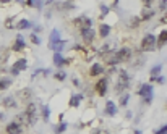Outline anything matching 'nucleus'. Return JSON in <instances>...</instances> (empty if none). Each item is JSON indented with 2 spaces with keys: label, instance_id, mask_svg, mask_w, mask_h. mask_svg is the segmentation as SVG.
<instances>
[{
  "label": "nucleus",
  "instance_id": "obj_1",
  "mask_svg": "<svg viewBox=\"0 0 167 134\" xmlns=\"http://www.w3.org/2000/svg\"><path fill=\"white\" fill-rule=\"evenodd\" d=\"M73 23V27L78 31H86V29H91V18H88L86 15H81L78 18H75V20L71 21Z\"/></svg>",
  "mask_w": 167,
  "mask_h": 134
},
{
  "label": "nucleus",
  "instance_id": "obj_2",
  "mask_svg": "<svg viewBox=\"0 0 167 134\" xmlns=\"http://www.w3.org/2000/svg\"><path fill=\"white\" fill-rule=\"evenodd\" d=\"M154 47H156V36H154V34H146V36L143 37V41H141V45H140L141 52L154 50Z\"/></svg>",
  "mask_w": 167,
  "mask_h": 134
},
{
  "label": "nucleus",
  "instance_id": "obj_3",
  "mask_svg": "<svg viewBox=\"0 0 167 134\" xmlns=\"http://www.w3.org/2000/svg\"><path fill=\"white\" fill-rule=\"evenodd\" d=\"M115 58H117V62L118 63H125V62H128L130 58H132V49L130 47H122L120 50H117L115 52Z\"/></svg>",
  "mask_w": 167,
  "mask_h": 134
},
{
  "label": "nucleus",
  "instance_id": "obj_4",
  "mask_svg": "<svg viewBox=\"0 0 167 134\" xmlns=\"http://www.w3.org/2000/svg\"><path fill=\"white\" fill-rule=\"evenodd\" d=\"M130 84V76L125 73V71H120V76H118V82H117V87H115V92H122L128 87Z\"/></svg>",
  "mask_w": 167,
  "mask_h": 134
},
{
  "label": "nucleus",
  "instance_id": "obj_5",
  "mask_svg": "<svg viewBox=\"0 0 167 134\" xmlns=\"http://www.w3.org/2000/svg\"><path fill=\"white\" fill-rule=\"evenodd\" d=\"M107 86H109L107 78H101V79L96 82V86H94V91H96V94L99 95V97H104V95L107 94Z\"/></svg>",
  "mask_w": 167,
  "mask_h": 134
},
{
  "label": "nucleus",
  "instance_id": "obj_6",
  "mask_svg": "<svg viewBox=\"0 0 167 134\" xmlns=\"http://www.w3.org/2000/svg\"><path fill=\"white\" fill-rule=\"evenodd\" d=\"M26 66H28V62H26V58H20V60H16L15 63H13V66H12V74L13 76H18L23 70H26Z\"/></svg>",
  "mask_w": 167,
  "mask_h": 134
},
{
  "label": "nucleus",
  "instance_id": "obj_7",
  "mask_svg": "<svg viewBox=\"0 0 167 134\" xmlns=\"http://www.w3.org/2000/svg\"><path fill=\"white\" fill-rule=\"evenodd\" d=\"M24 115H26L28 121H29V126H31V124H34V121H36V105H34L33 102H29V103H28V107H26V112H24Z\"/></svg>",
  "mask_w": 167,
  "mask_h": 134
},
{
  "label": "nucleus",
  "instance_id": "obj_8",
  "mask_svg": "<svg viewBox=\"0 0 167 134\" xmlns=\"http://www.w3.org/2000/svg\"><path fill=\"white\" fill-rule=\"evenodd\" d=\"M138 95L143 97V99L153 97V86L151 84H141L140 89H138Z\"/></svg>",
  "mask_w": 167,
  "mask_h": 134
},
{
  "label": "nucleus",
  "instance_id": "obj_9",
  "mask_svg": "<svg viewBox=\"0 0 167 134\" xmlns=\"http://www.w3.org/2000/svg\"><path fill=\"white\" fill-rule=\"evenodd\" d=\"M16 97L20 99L21 102H29V100L33 99V91H31L29 87H24V89H21V91L16 92Z\"/></svg>",
  "mask_w": 167,
  "mask_h": 134
},
{
  "label": "nucleus",
  "instance_id": "obj_10",
  "mask_svg": "<svg viewBox=\"0 0 167 134\" xmlns=\"http://www.w3.org/2000/svg\"><path fill=\"white\" fill-rule=\"evenodd\" d=\"M94 36L96 32L92 31V29H86V31H81V39L85 44H91L92 41H94Z\"/></svg>",
  "mask_w": 167,
  "mask_h": 134
},
{
  "label": "nucleus",
  "instance_id": "obj_11",
  "mask_svg": "<svg viewBox=\"0 0 167 134\" xmlns=\"http://www.w3.org/2000/svg\"><path fill=\"white\" fill-rule=\"evenodd\" d=\"M5 131H7V134H21V126L18 123H8V126L5 128Z\"/></svg>",
  "mask_w": 167,
  "mask_h": 134
},
{
  "label": "nucleus",
  "instance_id": "obj_12",
  "mask_svg": "<svg viewBox=\"0 0 167 134\" xmlns=\"http://www.w3.org/2000/svg\"><path fill=\"white\" fill-rule=\"evenodd\" d=\"M26 47V44H24V39H23V36H18L16 39H15V42H13V45H12V49L15 50V52H20V50H23Z\"/></svg>",
  "mask_w": 167,
  "mask_h": 134
},
{
  "label": "nucleus",
  "instance_id": "obj_13",
  "mask_svg": "<svg viewBox=\"0 0 167 134\" xmlns=\"http://www.w3.org/2000/svg\"><path fill=\"white\" fill-rule=\"evenodd\" d=\"M102 73H104V68H102L101 63H94L91 66V70H89V76H92V78H96V76L102 74Z\"/></svg>",
  "mask_w": 167,
  "mask_h": 134
},
{
  "label": "nucleus",
  "instance_id": "obj_14",
  "mask_svg": "<svg viewBox=\"0 0 167 134\" xmlns=\"http://www.w3.org/2000/svg\"><path fill=\"white\" fill-rule=\"evenodd\" d=\"M154 10H151V8H143V10H141V15L140 16H138V18H140V20L141 21H148V20H151V18L154 16Z\"/></svg>",
  "mask_w": 167,
  "mask_h": 134
},
{
  "label": "nucleus",
  "instance_id": "obj_15",
  "mask_svg": "<svg viewBox=\"0 0 167 134\" xmlns=\"http://www.w3.org/2000/svg\"><path fill=\"white\" fill-rule=\"evenodd\" d=\"M115 113H117V105H115L112 100H107V103H106V115H109V117H114Z\"/></svg>",
  "mask_w": 167,
  "mask_h": 134
},
{
  "label": "nucleus",
  "instance_id": "obj_16",
  "mask_svg": "<svg viewBox=\"0 0 167 134\" xmlns=\"http://www.w3.org/2000/svg\"><path fill=\"white\" fill-rule=\"evenodd\" d=\"M165 42H167V31L164 29V31L159 32V36H157V49H162V47L165 45Z\"/></svg>",
  "mask_w": 167,
  "mask_h": 134
},
{
  "label": "nucleus",
  "instance_id": "obj_17",
  "mask_svg": "<svg viewBox=\"0 0 167 134\" xmlns=\"http://www.w3.org/2000/svg\"><path fill=\"white\" fill-rule=\"evenodd\" d=\"M110 34V26L106 23H101L99 24V37H107Z\"/></svg>",
  "mask_w": 167,
  "mask_h": 134
},
{
  "label": "nucleus",
  "instance_id": "obj_18",
  "mask_svg": "<svg viewBox=\"0 0 167 134\" xmlns=\"http://www.w3.org/2000/svg\"><path fill=\"white\" fill-rule=\"evenodd\" d=\"M57 42H60V32H59V29H52V32H50V45L57 44Z\"/></svg>",
  "mask_w": 167,
  "mask_h": 134
},
{
  "label": "nucleus",
  "instance_id": "obj_19",
  "mask_svg": "<svg viewBox=\"0 0 167 134\" xmlns=\"http://www.w3.org/2000/svg\"><path fill=\"white\" fill-rule=\"evenodd\" d=\"M83 100V95L81 94H76V95H73V97L70 99V107H78V105H80V102Z\"/></svg>",
  "mask_w": 167,
  "mask_h": 134
},
{
  "label": "nucleus",
  "instance_id": "obj_20",
  "mask_svg": "<svg viewBox=\"0 0 167 134\" xmlns=\"http://www.w3.org/2000/svg\"><path fill=\"white\" fill-rule=\"evenodd\" d=\"M54 65H55V66L65 65V58L62 57V53H54Z\"/></svg>",
  "mask_w": 167,
  "mask_h": 134
},
{
  "label": "nucleus",
  "instance_id": "obj_21",
  "mask_svg": "<svg viewBox=\"0 0 167 134\" xmlns=\"http://www.w3.org/2000/svg\"><path fill=\"white\" fill-rule=\"evenodd\" d=\"M15 27H18V29H29L31 23L28 21V20H20V21H18V24H15Z\"/></svg>",
  "mask_w": 167,
  "mask_h": 134
},
{
  "label": "nucleus",
  "instance_id": "obj_22",
  "mask_svg": "<svg viewBox=\"0 0 167 134\" xmlns=\"http://www.w3.org/2000/svg\"><path fill=\"white\" fill-rule=\"evenodd\" d=\"M3 105H5V108H15L16 102L13 100V97H7V99H3Z\"/></svg>",
  "mask_w": 167,
  "mask_h": 134
},
{
  "label": "nucleus",
  "instance_id": "obj_23",
  "mask_svg": "<svg viewBox=\"0 0 167 134\" xmlns=\"http://www.w3.org/2000/svg\"><path fill=\"white\" fill-rule=\"evenodd\" d=\"M161 71H162V66L161 65H156L151 68V78H157V76H161Z\"/></svg>",
  "mask_w": 167,
  "mask_h": 134
},
{
  "label": "nucleus",
  "instance_id": "obj_24",
  "mask_svg": "<svg viewBox=\"0 0 167 134\" xmlns=\"http://www.w3.org/2000/svg\"><path fill=\"white\" fill-rule=\"evenodd\" d=\"M63 47H65V41H60V42H57V44L50 45V49H54L55 53H60V52L63 50Z\"/></svg>",
  "mask_w": 167,
  "mask_h": 134
},
{
  "label": "nucleus",
  "instance_id": "obj_25",
  "mask_svg": "<svg viewBox=\"0 0 167 134\" xmlns=\"http://www.w3.org/2000/svg\"><path fill=\"white\" fill-rule=\"evenodd\" d=\"M59 7L62 8V10L67 12V10H73V8H75V3H71V2H63V3H60Z\"/></svg>",
  "mask_w": 167,
  "mask_h": 134
},
{
  "label": "nucleus",
  "instance_id": "obj_26",
  "mask_svg": "<svg viewBox=\"0 0 167 134\" xmlns=\"http://www.w3.org/2000/svg\"><path fill=\"white\" fill-rule=\"evenodd\" d=\"M140 23H141V20L138 16H133L132 20H130V27H138L140 26Z\"/></svg>",
  "mask_w": 167,
  "mask_h": 134
},
{
  "label": "nucleus",
  "instance_id": "obj_27",
  "mask_svg": "<svg viewBox=\"0 0 167 134\" xmlns=\"http://www.w3.org/2000/svg\"><path fill=\"white\" fill-rule=\"evenodd\" d=\"M42 117H44V120H49V117H50V108L47 107V105L42 107Z\"/></svg>",
  "mask_w": 167,
  "mask_h": 134
},
{
  "label": "nucleus",
  "instance_id": "obj_28",
  "mask_svg": "<svg viewBox=\"0 0 167 134\" xmlns=\"http://www.w3.org/2000/svg\"><path fill=\"white\" fill-rule=\"evenodd\" d=\"M54 78H55V79H57V81H63L65 78H67V74H65L63 71H57V73H55V74H54Z\"/></svg>",
  "mask_w": 167,
  "mask_h": 134
},
{
  "label": "nucleus",
  "instance_id": "obj_29",
  "mask_svg": "<svg viewBox=\"0 0 167 134\" xmlns=\"http://www.w3.org/2000/svg\"><path fill=\"white\" fill-rule=\"evenodd\" d=\"M67 126H68V124H67V123H60V124H59V126H57V128H55V132H57V134L63 132L65 129H67Z\"/></svg>",
  "mask_w": 167,
  "mask_h": 134
},
{
  "label": "nucleus",
  "instance_id": "obj_30",
  "mask_svg": "<svg viewBox=\"0 0 167 134\" xmlns=\"http://www.w3.org/2000/svg\"><path fill=\"white\" fill-rule=\"evenodd\" d=\"M128 99H130V95H128V94H123L122 97H120V105H122V107H127Z\"/></svg>",
  "mask_w": 167,
  "mask_h": 134
},
{
  "label": "nucleus",
  "instance_id": "obj_31",
  "mask_svg": "<svg viewBox=\"0 0 167 134\" xmlns=\"http://www.w3.org/2000/svg\"><path fill=\"white\" fill-rule=\"evenodd\" d=\"M8 86H10V81H8V79H0V91L7 89Z\"/></svg>",
  "mask_w": 167,
  "mask_h": 134
},
{
  "label": "nucleus",
  "instance_id": "obj_32",
  "mask_svg": "<svg viewBox=\"0 0 167 134\" xmlns=\"http://www.w3.org/2000/svg\"><path fill=\"white\" fill-rule=\"evenodd\" d=\"M31 42H33V44H36V45H39V44H41V39L38 37V34H34V32L31 34Z\"/></svg>",
  "mask_w": 167,
  "mask_h": 134
},
{
  "label": "nucleus",
  "instance_id": "obj_33",
  "mask_svg": "<svg viewBox=\"0 0 167 134\" xmlns=\"http://www.w3.org/2000/svg\"><path fill=\"white\" fill-rule=\"evenodd\" d=\"M5 27H8V29H12V27H15V24H13V20H12V18H8V20L5 21Z\"/></svg>",
  "mask_w": 167,
  "mask_h": 134
},
{
  "label": "nucleus",
  "instance_id": "obj_34",
  "mask_svg": "<svg viewBox=\"0 0 167 134\" xmlns=\"http://www.w3.org/2000/svg\"><path fill=\"white\" fill-rule=\"evenodd\" d=\"M156 134H167V126H165V124H164V126H162L161 129H157V131H156Z\"/></svg>",
  "mask_w": 167,
  "mask_h": 134
},
{
  "label": "nucleus",
  "instance_id": "obj_35",
  "mask_svg": "<svg viewBox=\"0 0 167 134\" xmlns=\"http://www.w3.org/2000/svg\"><path fill=\"white\" fill-rule=\"evenodd\" d=\"M91 134H109V132H107L106 129H94Z\"/></svg>",
  "mask_w": 167,
  "mask_h": 134
},
{
  "label": "nucleus",
  "instance_id": "obj_36",
  "mask_svg": "<svg viewBox=\"0 0 167 134\" xmlns=\"http://www.w3.org/2000/svg\"><path fill=\"white\" fill-rule=\"evenodd\" d=\"M101 10H102V16H106V15L109 13V7H106V5H101Z\"/></svg>",
  "mask_w": 167,
  "mask_h": 134
},
{
  "label": "nucleus",
  "instance_id": "obj_37",
  "mask_svg": "<svg viewBox=\"0 0 167 134\" xmlns=\"http://www.w3.org/2000/svg\"><path fill=\"white\" fill-rule=\"evenodd\" d=\"M33 7H36V8H41V7H42V2H33Z\"/></svg>",
  "mask_w": 167,
  "mask_h": 134
},
{
  "label": "nucleus",
  "instance_id": "obj_38",
  "mask_svg": "<svg viewBox=\"0 0 167 134\" xmlns=\"http://www.w3.org/2000/svg\"><path fill=\"white\" fill-rule=\"evenodd\" d=\"M159 7H161V10H165L167 3H165V2H159Z\"/></svg>",
  "mask_w": 167,
  "mask_h": 134
},
{
  "label": "nucleus",
  "instance_id": "obj_39",
  "mask_svg": "<svg viewBox=\"0 0 167 134\" xmlns=\"http://www.w3.org/2000/svg\"><path fill=\"white\" fill-rule=\"evenodd\" d=\"M135 134H141V131H135Z\"/></svg>",
  "mask_w": 167,
  "mask_h": 134
}]
</instances>
